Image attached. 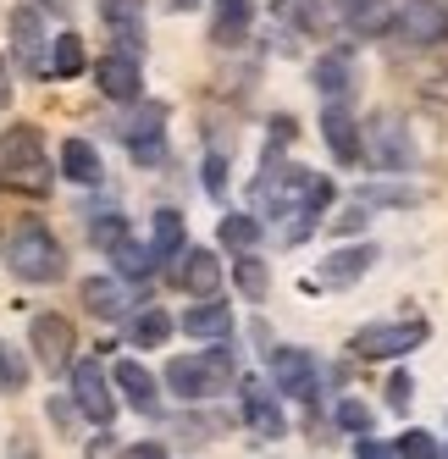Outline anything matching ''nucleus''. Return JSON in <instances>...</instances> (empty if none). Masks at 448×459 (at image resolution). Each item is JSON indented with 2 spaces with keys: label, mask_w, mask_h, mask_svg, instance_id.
<instances>
[{
  "label": "nucleus",
  "mask_w": 448,
  "mask_h": 459,
  "mask_svg": "<svg viewBox=\"0 0 448 459\" xmlns=\"http://www.w3.org/2000/svg\"><path fill=\"white\" fill-rule=\"evenodd\" d=\"M56 183V160L45 155L34 127H6L0 134V188L12 194H50Z\"/></svg>",
  "instance_id": "1"
},
{
  "label": "nucleus",
  "mask_w": 448,
  "mask_h": 459,
  "mask_svg": "<svg viewBox=\"0 0 448 459\" xmlns=\"http://www.w3.org/2000/svg\"><path fill=\"white\" fill-rule=\"evenodd\" d=\"M6 266L22 282H61L67 277V249H61V238L45 221H22L12 233V244H6Z\"/></svg>",
  "instance_id": "2"
},
{
  "label": "nucleus",
  "mask_w": 448,
  "mask_h": 459,
  "mask_svg": "<svg viewBox=\"0 0 448 459\" xmlns=\"http://www.w3.org/2000/svg\"><path fill=\"white\" fill-rule=\"evenodd\" d=\"M238 377L233 354L228 349H200V354H177L167 366V387L177 393V399H216V393H228V382Z\"/></svg>",
  "instance_id": "3"
},
{
  "label": "nucleus",
  "mask_w": 448,
  "mask_h": 459,
  "mask_svg": "<svg viewBox=\"0 0 448 459\" xmlns=\"http://www.w3.org/2000/svg\"><path fill=\"white\" fill-rule=\"evenodd\" d=\"M28 349L39 354V366L45 371H67V366H78V326L61 316V310H39L34 316V326H28Z\"/></svg>",
  "instance_id": "4"
},
{
  "label": "nucleus",
  "mask_w": 448,
  "mask_h": 459,
  "mask_svg": "<svg viewBox=\"0 0 448 459\" xmlns=\"http://www.w3.org/2000/svg\"><path fill=\"white\" fill-rule=\"evenodd\" d=\"M432 338V326L415 316V321H376V326H360L355 333V349L360 359H399V354H409V349H421Z\"/></svg>",
  "instance_id": "5"
},
{
  "label": "nucleus",
  "mask_w": 448,
  "mask_h": 459,
  "mask_svg": "<svg viewBox=\"0 0 448 459\" xmlns=\"http://www.w3.org/2000/svg\"><path fill=\"white\" fill-rule=\"evenodd\" d=\"M73 404H78V415L94 420V426H111V420H116V387H111V377H106V359L83 354L78 366H73Z\"/></svg>",
  "instance_id": "6"
},
{
  "label": "nucleus",
  "mask_w": 448,
  "mask_h": 459,
  "mask_svg": "<svg viewBox=\"0 0 448 459\" xmlns=\"http://www.w3.org/2000/svg\"><path fill=\"white\" fill-rule=\"evenodd\" d=\"M393 28L409 45H443L448 39V0H404Z\"/></svg>",
  "instance_id": "7"
},
{
  "label": "nucleus",
  "mask_w": 448,
  "mask_h": 459,
  "mask_svg": "<svg viewBox=\"0 0 448 459\" xmlns=\"http://www.w3.org/2000/svg\"><path fill=\"white\" fill-rule=\"evenodd\" d=\"M45 17H39V6H17L12 12V50H17V61H22V73L28 78H45L50 73V61H45Z\"/></svg>",
  "instance_id": "8"
},
{
  "label": "nucleus",
  "mask_w": 448,
  "mask_h": 459,
  "mask_svg": "<svg viewBox=\"0 0 448 459\" xmlns=\"http://www.w3.org/2000/svg\"><path fill=\"white\" fill-rule=\"evenodd\" d=\"M172 282L183 293H194V299H216V288H221V266H216V255L211 249H183L172 260Z\"/></svg>",
  "instance_id": "9"
},
{
  "label": "nucleus",
  "mask_w": 448,
  "mask_h": 459,
  "mask_svg": "<svg viewBox=\"0 0 448 459\" xmlns=\"http://www.w3.org/2000/svg\"><path fill=\"white\" fill-rule=\"evenodd\" d=\"M94 83H100L106 100H139V56H127V50H106L100 56V67H94Z\"/></svg>",
  "instance_id": "10"
},
{
  "label": "nucleus",
  "mask_w": 448,
  "mask_h": 459,
  "mask_svg": "<svg viewBox=\"0 0 448 459\" xmlns=\"http://www.w3.org/2000/svg\"><path fill=\"white\" fill-rule=\"evenodd\" d=\"M244 420H249V432H254V437H266V443L288 432V420H282V404H277V393H271L266 382H254V377L244 382Z\"/></svg>",
  "instance_id": "11"
},
{
  "label": "nucleus",
  "mask_w": 448,
  "mask_h": 459,
  "mask_svg": "<svg viewBox=\"0 0 448 459\" xmlns=\"http://www.w3.org/2000/svg\"><path fill=\"white\" fill-rule=\"evenodd\" d=\"M161 134H167V106H144L134 122L122 127V139H127V150H134V160L139 167H150V160H161Z\"/></svg>",
  "instance_id": "12"
},
{
  "label": "nucleus",
  "mask_w": 448,
  "mask_h": 459,
  "mask_svg": "<svg viewBox=\"0 0 448 459\" xmlns=\"http://www.w3.org/2000/svg\"><path fill=\"white\" fill-rule=\"evenodd\" d=\"M111 387H116L139 415H155V410H161V387H155V377L139 366V359H116V366H111Z\"/></svg>",
  "instance_id": "13"
},
{
  "label": "nucleus",
  "mask_w": 448,
  "mask_h": 459,
  "mask_svg": "<svg viewBox=\"0 0 448 459\" xmlns=\"http://www.w3.org/2000/svg\"><path fill=\"white\" fill-rule=\"evenodd\" d=\"M271 377H277V393H288V399H310L315 393V359L305 349H271Z\"/></svg>",
  "instance_id": "14"
},
{
  "label": "nucleus",
  "mask_w": 448,
  "mask_h": 459,
  "mask_svg": "<svg viewBox=\"0 0 448 459\" xmlns=\"http://www.w3.org/2000/svg\"><path fill=\"white\" fill-rule=\"evenodd\" d=\"M371 266H376V249L371 244H349V249H338L327 266L315 272V288H349V282H360Z\"/></svg>",
  "instance_id": "15"
},
{
  "label": "nucleus",
  "mask_w": 448,
  "mask_h": 459,
  "mask_svg": "<svg viewBox=\"0 0 448 459\" xmlns=\"http://www.w3.org/2000/svg\"><path fill=\"white\" fill-rule=\"evenodd\" d=\"M371 144H376V167H388V172H404L409 160H415V144H409V134L393 117H376L371 122Z\"/></svg>",
  "instance_id": "16"
},
{
  "label": "nucleus",
  "mask_w": 448,
  "mask_h": 459,
  "mask_svg": "<svg viewBox=\"0 0 448 459\" xmlns=\"http://www.w3.org/2000/svg\"><path fill=\"white\" fill-rule=\"evenodd\" d=\"M277 22L288 28H299L305 39H327V28H332V12H327V0H277Z\"/></svg>",
  "instance_id": "17"
},
{
  "label": "nucleus",
  "mask_w": 448,
  "mask_h": 459,
  "mask_svg": "<svg viewBox=\"0 0 448 459\" xmlns=\"http://www.w3.org/2000/svg\"><path fill=\"white\" fill-rule=\"evenodd\" d=\"M183 333H188V338H205V343H221V338L233 333V310L221 305V299H200V305H188Z\"/></svg>",
  "instance_id": "18"
},
{
  "label": "nucleus",
  "mask_w": 448,
  "mask_h": 459,
  "mask_svg": "<svg viewBox=\"0 0 448 459\" xmlns=\"http://www.w3.org/2000/svg\"><path fill=\"white\" fill-rule=\"evenodd\" d=\"M322 134H327V144H332L338 160H360V122L349 117L343 106H327L322 111Z\"/></svg>",
  "instance_id": "19"
},
{
  "label": "nucleus",
  "mask_w": 448,
  "mask_h": 459,
  "mask_svg": "<svg viewBox=\"0 0 448 459\" xmlns=\"http://www.w3.org/2000/svg\"><path fill=\"white\" fill-rule=\"evenodd\" d=\"M310 83L322 89V94H332V100H338V94H349V83H355V56H349V50H327L322 61H315Z\"/></svg>",
  "instance_id": "20"
},
{
  "label": "nucleus",
  "mask_w": 448,
  "mask_h": 459,
  "mask_svg": "<svg viewBox=\"0 0 448 459\" xmlns=\"http://www.w3.org/2000/svg\"><path fill=\"white\" fill-rule=\"evenodd\" d=\"M106 28H116L127 56H139V22H144V0H100Z\"/></svg>",
  "instance_id": "21"
},
{
  "label": "nucleus",
  "mask_w": 448,
  "mask_h": 459,
  "mask_svg": "<svg viewBox=\"0 0 448 459\" xmlns=\"http://www.w3.org/2000/svg\"><path fill=\"white\" fill-rule=\"evenodd\" d=\"M100 150H94L89 139H67L61 144V178H73V183H100Z\"/></svg>",
  "instance_id": "22"
},
{
  "label": "nucleus",
  "mask_w": 448,
  "mask_h": 459,
  "mask_svg": "<svg viewBox=\"0 0 448 459\" xmlns=\"http://www.w3.org/2000/svg\"><path fill=\"white\" fill-rule=\"evenodd\" d=\"M254 17V0H216V22H211V39L216 45H238L244 28Z\"/></svg>",
  "instance_id": "23"
},
{
  "label": "nucleus",
  "mask_w": 448,
  "mask_h": 459,
  "mask_svg": "<svg viewBox=\"0 0 448 459\" xmlns=\"http://www.w3.org/2000/svg\"><path fill=\"white\" fill-rule=\"evenodd\" d=\"M127 338H134L139 349H161V343L172 338V316L150 305V310H139L134 321H127Z\"/></svg>",
  "instance_id": "24"
},
{
  "label": "nucleus",
  "mask_w": 448,
  "mask_h": 459,
  "mask_svg": "<svg viewBox=\"0 0 448 459\" xmlns=\"http://www.w3.org/2000/svg\"><path fill=\"white\" fill-rule=\"evenodd\" d=\"M183 216L177 211H155V221H150V249L155 255H167V260H177L183 255Z\"/></svg>",
  "instance_id": "25"
},
{
  "label": "nucleus",
  "mask_w": 448,
  "mask_h": 459,
  "mask_svg": "<svg viewBox=\"0 0 448 459\" xmlns=\"http://www.w3.org/2000/svg\"><path fill=\"white\" fill-rule=\"evenodd\" d=\"M83 305H89L94 316H106V321H116V316L127 310V299H122V288H116L111 277H89V282H83Z\"/></svg>",
  "instance_id": "26"
},
{
  "label": "nucleus",
  "mask_w": 448,
  "mask_h": 459,
  "mask_svg": "<svg viewBox=\"0 0 448 459\" xmlns=\"http://www.w3.org/2000/svg\"><path fill=\"white\" fill-rule=\"evenodd\" d=\"M50 73H56V78H78V73H83V39H78V34L50 39Z\"/></svg>",
  "instance_id": "27"
},
{
  "label": "nucleus",
  "mask_w": 448,
  "mask_h": 459,
  "mask_svg": "<svg viewBox=\"0 0 448 459\" xmlns=\"http://www.w3.org/2000/svg\"><path fill=\"white\" fill-rule=\"evenodd\" d=\"M233 282H238V293H244V299H254V305H261V299H266V288H271V277H266V260L244 255L238 266H233Z\"/></svg>",
  "instance_id": "28"
},
{
  "label": "nucleus",
  "mask_w": 448,
  "mask_h": 459,
  "mask_svg": "<svg viewBox=\"0 0 448 459\" xmlns=\"http://www.w3.org/2000/svg\"><path fill=\"white\" fill-rule=\"evenodd\" d=\"M221 244L249 255L254 244H261V221H254V216H221Z\"/></svg>",
  "instance_id": "29"
},
{
  "label": "nucleus",
  "mask_w": 448,
  "mask_h": 459,
  "mask_svg": "<svg viewBox=\"0 0 448 459\" xmlns=\"http://www.w3.org/2000/svg\"><path fill=\"white\" fill-rule=\"evenodd\" d=\"M28 377H34V371H28L22 349H12L6 338H0V387H6V393H22V387H28Z\"/></svg>",
  "instance_id": "30"
},
{
  "label": "nucleus",
  "mask_w": 448,
  "mask_h": 459,
  "mask_svg": "<svg viewBox=\"0 0 448 459\" xmlns=\"http://www.w3.org/2000/svg\"><path fill=\"white\" fill-rule=\"evenodd\" d=\"M155 260H161V255H155L150 244H122V249H116V272L139 282V277H150V272H155Z\"/></svg>",
  "instance_id": "31"
},
{
  "label": "nucleus",
  "mask_w": 448,
  "mask_h": 459,
  "mask_svg": "<svg viewBox=\"0 0 448 459\" xmlns=\"http://www.w3.org/2000/svg\"><path fill=\"white\" fill-rule=\"evenodd\" d=\"M89 238L100 244V249H111V255H116V249L127 244V221H122V216H100V221L89 227Z\"/></svg>",
  "instance_id": "32"
},
{
  "label": "nucleus",
  "mask_w": 448,
  "mask_h": 459,
  "mask_svg": "<svg viewBox=\"0 0 448 459\" xmlns=\"http://www.w3.org/2000/svg\"><path fill=\"white\" fill-rule=\"evenodd\" d=\"M338 426L355 432V437H371V410L360 399H338Z\"/></svg>",
  "instance_id": "33"
},
{
  "label": "nucleus",
  "mask_w": 448,
  "mask_h": 459,
  "mask_svg": "<svg viewBox=\"0 0 448 459\" xmlns=\"http://www.w3.org/2000/svg\"><path fill=\"white\" fill-rule=\"evenodd\" d=\"M382 6H388V0H338V12L355 22V28H376L382 22Z\"/></svg>",
  "instance_id": "34"
},
{
  "label": "nucleus",
  "mask_w": 448,
  "mask_h": 459,
  "mask_svg": "<svg viewBox=\"0 0 448 459\" xmlns=\"http://www.w3.org/2000/svg\"><path fill=\"white\" fill-rule=\"evenodd\" d=\"M393 454H399V459H443V454H437V443H432V432H404Z\"/></svg>",
  "instance_id": "35"
},
{
  "label": "nucleus",
  "mask_w": 448,
  "mask_h": 459,
  "mask_svg": "<svg viewBox=\"0 0 448 459\" xmlns=\"http://www.w3.org/2000/svg\"><path fill=\"white\" fill-rule=\"evenodd\" d=\"M360 205H415V194L409 188H366Z\"/></svg>",
  "instance_id": "36"
},
{
  "label": "nucleus",
  "mask_w": 448,
  "mask_h": 459,
  "mask_svg": "<svg viewBox=\"0 0 448 459\" xmlns=\"http://www.w3.org/2000/svg\"><path fill=\"white\" fill-rule=\"evenodd\" d=\"M205 188H211V194L228 188V160H221V155H205Z\"/></svg>",
  "instance_id": "37"
},
{
  "label": "nucleus",
  "mask_w": 448,
  "mask_h": 459,
  "mask_svg": "<svg viewBox=\"0 0 448 459\" xmlns=\"http://www.w3.org/2000/svg\"><path fill=\"white\" fill-rule=\"evenodd\" d=\"M73 415H78V404H73V399H50V420L61 426V432L73 426Z\"/></svg>",
  "instance_id": "38"
},
{
  "label": "nucleus",
  "mask_w": 448,
  "mask_h": 459,
  "mask_svg": "<svg viewBox=\"0 0 448 459\" xmlns=\"http://www.w3.org/2000/svg\"><path fill=\"white\" fill-rule=\"evenodd\" d=\"M388 404H393V410H404V404H409V377H404V371L388 382Z\"/></svg>",
  "instance_id": "39"
},
{
  "label": "nucleus",
  "mask_w": 448,
  "mask_h": 459,
  "mask_svg": "<svg viewBox=\"0 0 448 459\" xmlns=\"http://www.w3.org/2000/svg\"><path fill=\"white\" fill-rule=\"evenodd\" d=\"M360 227H366V205H349L338 216V233H360Z\"/></svg>",
  "instance_id": "40"
},
{
  "label": "nucleus",
  "mask_w": 448,
  "mask_h": 459,
  "mask_svg": "<svg viewBox=\"0 0 448 459\" xmlns=\"http://www.w3.org/2000/svg\"><path fill=\"white\" fill-rule=\"evenodd\" d=\"M355 459H393V448H382L376 437H360L355 443Z\"/></svg>",
  "instance_id": "41"
},
{
  "label": "nucleus",
  "mask_w": 448,
  "mask_h": 459,
  "mask_svg": "<svg viewBox=\"0 0 448 459\" xmlns=\"http://www.w3.org/2000/svg\"><path fill=\"white\" fill-rule=\"evenodd\" d=\"M122 459H167L161 443H134V448H122Z\"/></svg>",
  "instance_id": "42"
},
{
  "label": "nucleus",
  "mask_w": 448,
  "mask_h": 459,
  "mask_svg": "<svg viewBox=\"0 0 448 459\" xmlns=\"http://www.w3.org/2000/svg\"><path fill=\"white\" fill-rule=\"evenodd\" d=\"M294 139V117H271V150Z\"/></svg>",
  "instance_id": "43"
},
{
  "label": "nucleus",
  "mask_w": 448,
  "mask_h": 459,
  "mask_svg": "<svg viewBox=\"0 0 448 459\" xmlns=\"http://www.w3.org/2000/svg\"><path fill=\"white\" fill-rule=\"evenodd\" d=\"M89 459H116V443H111V437H94V443H89Z\"/></svg>",
  "instance_id": "44"
},
{
  "label": "nucleus",
  "mask_w": 448,
  "mask_h": 459,
  "mask_svg": "<svg viewBox=\"0 0 448 459\" xmlns=\"http://www.w3.org/2000/svg\"><path fill=\"white\" fill-rule=\"evenodd\" d=\"M12 106V73H6V56H0V111Z\"/></svg>",
  "instance_id": "45"
},
{
  "label": "nucleus",
  "mask_w": 448,
  "mask_h": 459,
  "mask_svg": "<svg viewBox=\"0 0 448 459\" xmlns=\"http://www.w3.org/2000/svg\"><path fill=\"white\" fill-rule=\"evenodd\" d=\"M12 459H39V448H34V437H17V443H12Z\"/></svg>",
  "instance_id": "46"
},
{
  "label": "nucleus",
  "mask_w": 448,
  "mask_h": 459,
  "mask_svg": "<svg viewBox=\"0 0 448 459\" xmlns=\"http://www.w3.org/2000/svg\"><path fill=\"white\" fill-rule=\"evenodd\" d=\"M172 6H194V0H172Z\"/></svg>",
  "instance_id": "47"
}]
</instances>
